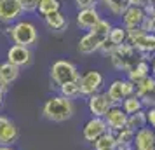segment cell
Instances as JSON below:
<instances>
[{"label": "cell", "instance_id": "cell-1", "mask_svg": "<svg viewBox=\"0 0 155 150\" xmlns=\"http://www.w3.org/2000/svg\"><path fill=\"white\" fill-rule=\"evenodd\" d=\"M44 119L51 122H66L75 115V103L61 94H54L45 100L42 107Z\"/></svg>", "mask_w": 155, "mask_h": 150}, {"label": "cell", "instance_id": "cell-2", "mask_svg": "<svg viewBox=\"0 0 155 150\" xmlns=\"http://www.w3.org/2000/svg\"><path fill=\"white\" fill-rule=\"evenodd\" d=\"M108 58H110V61H112L115 70L126 72V73H129L141 59H145L131 44H127V42L119 45V47H115V51H113Z\"/></svg>", "mask_w": 155, "mask_h": 150}, {"label": "cell", "instance_id": "cell-3", "mask_svg": "<svg viewBox=\"0 0 155 150\" xmlns=\"http://www.w3.org/2000/svg\"><path fill=\"white\" fill-rule=\"evenodd\" d=\"M127 44H131L141 56L150 61V56H155V33L145 28L127 30Z\"/></svg>", "mask_w": 155, "mask_h": 150}, {"label": "cell", "instance_id": "cell-4", "mask_svg": "<svg viewBox=\"0 0 155 150\" xmlns=\"http://www.w3.org/2000/svg\"><path fill=\"white\" fill-rule=\"evenodd\" d=\"M49 77L54 86L61 87L68 82H78L80 73H78V68L75 63H71L68 59H58L51 65Z\"/></svg>", "mask_w": 155, "mask_h": 150}, {"label": "cell", "instance_id": "cell-5", "mask_svg": "<svg viewBox=\"0 0 155 150\" xmlns=\"http://www.w3.org/2000/svg\"><path fill=\"white\" fill-rule=\"evenodd\" d=\"M11 40L18 45H26L31 47L38 40V30L31 21L28 19H19L12 25V37Z\"/></svg>", "mask_w": 155, "mask_h": 150}, {"label": "cell", "instance_id": "cell-6", "mask_svg": "<svg viewBox=\"0 0 155 150\" xmlns=\"http://www.w3.org/2000/svg\"><path fill=\"white\" fill-rule=\"evenodd\" d=\"M78 84H80V96L91 98L92 94L103 91V86H105V75H103L99 70H89V72H85V73L80 75Z\"/></svg>", "mask_w": 155, "mask_h": 150}, {"label": "cell", "instance_id": "cell-7", "mask_svg": "<svg viewBox=\"0 0 155 150\" xmlns=\"http://www.w3.org/2000/svg\"><path fill=\"white\" fill-rule=\"evenodd\" d=\"M106 94L112 100L113 105H122V101L126 100L127 96L136 94V86L129 79H115L110 82Z\"/></svg>", "mask_w": 155, "mask_h": 150}, {"label": "cell", "instance_id": "cell-8", "mask_svg": "<svg viewBox=\"0 0 155 150\" xmlns=\"http://www.w3.org/2000/svg\"><path fill=\"white\" fill-rule=\"evenodd\" d=\"M18 140L19 129L16 122L7 115H0V147H12Z\"/></svg>", "mask_w": 155, "mask_h": 150}, {"label": "cell", "instance_id": "cell-9", "mask_svg": "<svg viewBox=\"0 0 155 150\" xmlns=\"http://www.w3.org/2000/svg\"><path fill=\"white\" fill-rule=\"evenodd\" d=\"M7 61L16 65L18 68H26V66H30L31 61H33V52H31V49L26 47V45L12 44L7 49Z\"/></svg>", "mask_w": 155, "mask_h": 150}, {"label": "cell", "instance_id": "cell-10", "mask_svg": "<svg viewBox=\"0 0 155 150\" xmlns=\"http://www.w3.org/2000/svg\"><path fill=\"white\" fill-rule=\"evenodd\" d=\"M108 131H110V129L106 126L105 119H101V117H91L89 121L85 122L84 129H82V138H84L87 143H94L103 135H106Z\"/></svg>", "mask_w": 155, "mask_h": 150}, {"label": "cell", "instance_id": "cell-11", "mask_svg": "<svg viewBox=\"0 0 155 150\" xmlns=\"http://www.w3.org/2000/svg\"><path fill=\"white\" fill-rule=\"evenodd\" d=\"M112 107H113V103L108 98L106 91L96 93V94H92L91 98H87V108H89V112H91L92 117H101L103 119Z\"/></svg>", "mask_w": 155, "mask_h": 150}, {"label": "cell", "instance_id": "cell-12", "mask_svg": "<svg viewBox=\"0 0 155 150\" xmlns=\"http://www.w3.org/2000/svg\"><path fill=\"white\" fill-rule=\"evenodd\" d=\"M23 14V7L19 0H0V23L14 25L19 21Z\"/></svg>", "mask_w": 155, "mask_h": 150}, {"label": "cell", "instance_id": "cell-13", "mask_svg": "<svg viewBox=\"0 0 155 150\" xmlns=\"http://www.w3.org/2000/svg\"><path fill=\"white\" fill-rule=\"evenodd\" d=\"M147 11L145 7H133V5H129L126 9V12L122 14V26H126L127 30H134V28H143V25L147 21Z\"/></svg>", "mask_w": 155, "mask_h": 150}, {"label": "cell", "instance_id": "cell-14", "mask_svg": "<svg viewBox=\"0 0 155 150\" xmlns=\"http://www.w3.org/2000/svg\"><path fill=\"white\" fill-rule=\"evenodd\" d=\"M127 117L129 115L124 112V108L120 107V105H113L103 119H105L108 129L112 133H117V131H120V129H124L127 126Z\"/></svg>", "mask_w": 155, "mask_h": 150}, {"label": "cell", "instance_id": "cell-15", "mask_svg": "<svg viewBox=\"0 0 155 150\" xmlns=\"http://www.w3.org/2000/svg\"><path fill=\"white\" fill-rule=\"evenodd\" d=\"M136 94L143 101L145 108L155 107V79L150 75L145 80H141L140 84H136Z\"/></svg>", "mask_w": 155, "mask_h": 150}, {"label": "cell", "instance_id": "cell-16", "mask_svg": "<svg viewBox=\"0 0 155 150\" xmlns=\"http://www.w3.org/2000/svg\"><path fill=\"white\" fill-rule=\"evenodd\" d=\"M134 150H155V131L150 126L134 133Z\"/></svg>", "mask_w": 155, "mask_h": 150}, {"label": "cell", "instance_id": "cell-17", "mask_svg": "<svg viewBox=\"0 0 155 150\" xmlns=\"http://www.w3.org/2000/svg\"><path fill=\"white\" fill-rule=\"evenodd\" d=\"M101 44H103V40H101L98 35H94L92 32H87V33H84V35L80 37V40H78V44H77V49H78L80 54L89 56V54L98 52L99 47H101Z\"/></svg>", "mask_w": 155, "mask_h": 150}, {"label": "cell", "instance_id": "cell-18", "mask_svg": "<svg viewBox=\"0 0 155 150\" xmlns=\"http://www.w3.org/2000/svg\"><path fill=\"white\" fill-rule=\"evenodd\" d=\"M101 18H103V16H101V12H99V7L80 9V11L77 12V25L82 30H87V32H89Z\"/></svg>", "mask_w": 155, "mask_h": 150}, {"label": "cell", "instance_id": "cell-19", "mask_svg": "<svg viewBox=\"0 0 155 150\" xmlns=\"http://www.w3.org/2000/svg\"><path fill=\"white\" fill-rule=\"evenodd\" d=\"M150 75H152L150 61H148V59H141L140 63L136 65L129 73H126V79H129L134 86H136V84H140L141 80H145L147 77H150Z\"/></svg>", "mask_w": 155, "mask_h": 150}, {"label": "cell", "instance_id": "cell-20", "mask_svg": "<svg viewBox=\"0 0 155 150\" xmlns=\"http://www.w3.org/2000/svg\"><path fill=\"white\" fill-rule=\"evenodd\" d=\"M99 5L115 19H120L122 14L126 12V9L129 7L127 0H99Z\"/></svg>", "mask_w": 155, "mask_h": 150}, {"label": "cell", "instance_id": "cell-21", "mask_svg": "<svg viewBox=\"0 0 155 150\" xmlns=\"http://www.w3.org/2000/svg\"><path fill=\"white\" fill-rule=\"evenodd\" d=\"M44 21H45V26L51 32H56V33H61V32H64V30L68 28V18L61 11L49 14L47 18H44Z\"/></svg>", "mask_w": 155, "mask_h": 150}, {"label": "cell", "instance_id": "cell-22", "mask_svg": "<svg viewBox=\"0 0 155 150\" xmlns=\"http://www.w3.org/2000/svg\"><path fill=\"white\" fill-rule=\"evenodd\" d=\"M19 72H21V68H18L16 65L5 61V63L0 65V80H2L4 84L11 86V84H14L16 80H18Z\"/></svg>", "mask_w": 155, "mask_h": 150}, {"label": "cell", "instance_id": "cell-23", "mask_svg": "<svg viewBox=\"0 0 155 150\" xmlns=\"http://www.w3.org/2000/svg\"><path fill=\"white\" fill-rule=\"evenodd\" d=\"M119 143H117V138L112 131H108L106 135H103L99 140L92 143V148L94 150H117Z\"/></svg>", "mask_w": 155, "mask_h": 150}, {"label": "cell", "instance_id": "cell-24", "mask_svg": "<svg viewBox=\"0 0 155 150\" xmlns=\"http://www.w3.org/2000/svg\"><path fill=\"white\" fill-rule=\"evenodd\" d=\"M120 107L124 108V112L127 115H133V114H138L140 110H145V105H143V101L140 100V96L138 94H133V96H127L126 100L122 101V105Z\"/></svg>", "mask_w": 155, "mask_h": 150}, {"label": "cell", "instance_id": "cell-25", "mask_svg": "<svg viewBox=\"0 0 155 150\" xmlns=\"http://www.w3.org/2000/svg\"><path fill=\"white\" fill-rule=\"evenodd\" d=\"M113 28V23H112V19H108V18H101L94 26H92L89 32H92L94 35H98L103 42H105L106 38H108V35H110V30Z\"/></svg>", "mask_w": 155, "mask_h": 150}, {"label": "cell", "instance_id": "cell-26", "mask_svg": "<svg viewBox=\"0 0 155 150\" xmlns=\"http://www.w3.org/2000/svg\"><path fill=\"white\" fill-rule=\"evenodd\" d=\"M147 126H148V121H147V112H145V110H140L138 114H133V115L127 117L126 128L133 129L134 133L140 131V129H143V128H147Z\"/></svg>", "mask_w": 155, "mask_h": 150}, {"label": "cell", "instance_id": "cell-27", "mask_svg": "<svg viewBox=\"0 0 155 150\" xmlns=\"http://www.w3.org/2000/svg\"><path fill=\"white\" fill-rule=\"evenodd\" d=\"M61 11V2L59 0H38V9L37 12L42 16V18H47L52 12H58Z\"/></svg>", "mask_w": 155, "mask_h": 150}, {"label": "cell", "instance_id": "cell-28", "mask_svg": "<svg viewBox=\"0 0 155 150\" xmlns=\"http://www.w3.org/2000/svg\"><path fill=\"white\" fill-rule=\"evenodd\" d=\"M108 40L113 44V45H122V44L127 42V28L122 26V25H113V28L110 30V35H108Z\"/></svg>", "mask_w": 155, "mask_h": 150}, {"label": "cell", "instance_id": "cell-29", "mask_svg": "<svg viewBox=\"0 0 155 150\" xmlns=\"http://www.w3.org/2000/svg\"><path fill=\"white\" fill-rule=\"evenodd\" d=\"M58 89H59V94L68 98V100H75L80 96V84L78 82H68V84L58 87Z\"/></svg>", "mask_w": 155, "mask_h": 150}, {"label": "cell", "instance_id": "cell-30", "mask_svg": "<svg viewBox=\"0 0 155 150\" xmlns=\"http://www.w3.org/2000/svg\"><path fill=\"white\" fill-rule=\"evenodd\" d=\"M115 138H117V143L119 145H133V140H134V131L129 128H124L117 131V133H113Z\"/></svg>", "mask_w": 155, "mask_h": 150}, {"label": "cell", "instance_id": "cell-31", "mask_svg": "<svg viewBox=\"0 0 155 150\" xmlns=\"http://www.w3.org/2000/svg\"><path fill=\"white\" fill-rule=\"evenodd\" d=\"M23 7V12H37L38 9V0H19Z\"/></svg>", "mask_w": 155, "mask_h": 150}, {"label": "cell", "instance_id": "cell-32", "mask_svg": "<svg viewBox=\"0 0 155 150\" xmlns=\"http://www.w3.org/2000/svg\"><path fill=\"white\" fill-rule=\"evenodd\" d=\"M75 5L77 9H94L99 7V0H75Z\"/></svg>", "mask_w": 155, "mask_h": 150}, {"label": "cell", "instance_id": "cell-33", "mask_svg": "<svg viewBox=\"0 0 155 150\" xmlns=\"http://www.w3.org/2000/svg\"><path fill=\"white\" fill-rule=\"evenodd\" d=\"M145 112H147V121H148V126L155 131V107H148L145 108Z\"/></svg>", "mask_w": 155, "mask_h": 150}, {"label": "cell", "instance_id": "cell-34", "mask_svg": "<svg viewBox=\"0 0 155 150\" xmlns=\"http://www.w3.org/2000/svg\"><path fill=\"white\" fill-rule=\"evenodd\" d=\"M127 4L133 5V7H147L148 0H127Z\"/></svg>", "mask_w": 155, "mask_h": 150}, {"label": "cell", "instance_id": "cell-35", "mask_svg": "<svg viewBox=\"0 0 155 150\" xmlns=\"http://www.w3.org/2000/svg\"><path fill=\"white\" fill-rule=\"evenodd\" d=\"M2 33L7 37V38H11V37H12V25H4V28H2Z\"/></svg>", "mask_w": 155, "mask_h": 150}, {"label": "cell", "instance_id": "cell-36", "mask_svg": "<svg viewBox=\"0 0 155 150\" xmlns=\"http://www.w3.org/2000/svg\"><path fill=\"white\" fill-rule=\"evenodd\" d=\"M7 89H9V86H7V84H4V82L0 80V93L5 94V93H7Z\"/></svg>", "mask_w": 155, "mask_h": 150}, {"label": "cell", "instance_id": "cell-37", "mask_svg": "<svg viewBox=\"0 0 155 150\" xmlns=\"http://www.w3.org/2000/svg\"><path fill=\"white\" fill-rule=\"evenodd\" d=\"M150 68H152V77L155 79V56L152 58V65H150Z\"/></svg>", "mask_w": 155, "mask_h": 150}, {"label": "cell", "instance_id": "cell-38", "mask_svg": "<svg viewBox=\"0 0 155 150\" xmlns=\"http://www.w3.org/2000/svg\"><path fill=\"white\" fill-rule=\"evenodd\" d=\"M2 105H4V94L0 93V108H2Z\"/></svg>", "mask_w": 155, "mask_h": 150}, {"label": "cell", "instance_id": "cell-39", "mask_svg": "<svg viewBox=\"0 0 155 150\" xmlns=\"http://www.w3.org/2000/svg\"><path fill=\"white\" fill-rule=\"evenodd\" d=\"M0 150H14L12 147H0Z\"/></svg>", "mask_w": 155, "mask_h": 150}, {"label": "cell", "instance_id": "cell-40", "mask_svg": "<svg viewBox=\"0 0 155 150\" xmlns=\"http://www.w3.org/2000/svg\"><path fill=\"white\" fill-rule=\"evenodd\" d=\"M148 4H155V0H148Z\"/></svg>", "mask_w": 155, "mask_h": 150}]
</instances>
